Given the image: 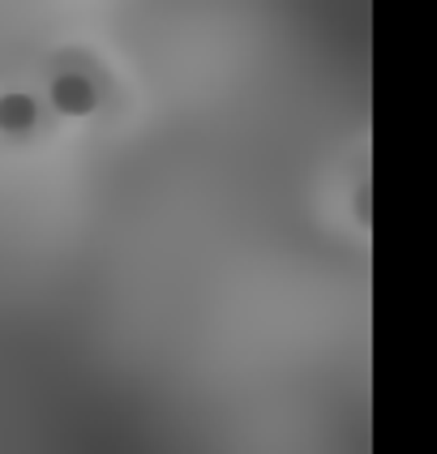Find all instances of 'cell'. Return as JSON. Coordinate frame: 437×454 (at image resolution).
<instances>
[{
    "instance_id": "obj_2",
    "label": "cell",
    "mask_w": 437,
    "mask_h": 454,
    "mask_svg": "<svg viewBox=\"0 0 437 454\" xmlns=\"http://www.w3.org/2000/svg\"><path fill=\"white\" fill-rule=\"evenodd\" d=\"M39 121V103L30 95H0V129L4 133H26Z\"/></svg>"
},
{
    "instance_id": "obj_1",
    "label": "cell",
    "mask_w": 437,
    "mask_h": 454,
    "mask_svg": "<svg viewBox=\"0 0 437 454\" xmlns=\"http://www.w3.org/2000/svg\"><path fill=\"white\" fill-rule=\"evenodd\" d=\"M51 103H56V112H65V116H86V112L95 107V86H90L86 77L65 74V77H56V86H51Z\"/></svg>"
}]
</instances>
